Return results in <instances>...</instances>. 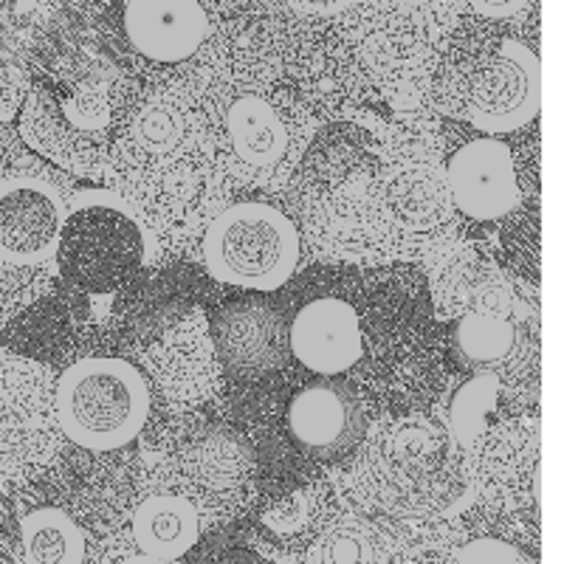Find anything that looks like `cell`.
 <instances>
[{
  "label": "cell",
  "instance_id": "83f0119b",
  "mask_svg": "<svg viewBox=\"0 0 564 564\" xmlns=\"http://www.w3.org/2000/svg\"><path fill=\"white\" fill-rule=\"evenodd\" d=\"M302 3H334V0H302Z\"/></svg>",
  "mask_w": 564,
  "mask_h": 564
},
{
  "label": "cell",
  "instance_id": "ba28073f",
  "mask_svg": "<svg viewBox=\"0 0 564 564\" xmlns=\"http://www.w3.org/2000/svg\"><path fill=\"white\" fill-rule=\"evenodd\" d=\"M446 193L452 204L475 220H497L520 204V181L506 141H466L446 164Z\"/></svg>",
  "mask_w": 564,
  "mask_h": 564
},
{
  "label": "cell",
  "instance_id": "e0dca14e",
  "mask_svg": "<svg viewBox=\"0 0 564 564\" xmlns=\"http://www.w3.org/2000/svg\"><path fill=\"white\" fill-rule=\"evenodd\" d=\"M311 564H384V547L365 522H336L314 539Z\"/></svg>",
  "mask_w": 564,
  "mask_h": 564
},
{
  "label": "cell",
  "instance_id": "4316f807",
  "mask_svg": "<svg viewBox=\"0 0 564 564\" xmlns=\"http://www.w3.org/2000/svg\"><path fill=\"white\" fill-rule=\"evenodd\" d=\"M122 564H167V562H159V558H150V556H144V553H141V556L124 558Z\"/></svg>",
  "mask_w": 564,
  "mask_h": 564
},
{
  "label": "cell",
  "instance_id": "603a6c76",
  "mask_svg": "<svg viewBox=\"0 0 564 564\" xmlns=\"http://www.w3.org/2000/svg\"><path fill=\"white\" fill-rule=\"evenodd\" d=\"M206 7V12H243V9L254 7L257 0H200Z\"/></svg>",
  "mask_w": 564,
  "mask_h": 564
},
{
  "label": "cell",
  "instance_id": "5b68a950",
  "mask_svg": "<svg viewBox=\"0 0 564 564\" xmlns=\"http://www.w3.org/2000/svg\"><path fill=\"white\" fill-rule=\"evenodd\" d=\"M113 122V108L108 105L105 88L77 90L74 97L59 99L52 90L29 94L20 116V133L63 167H79L97 161L99 148L108 139Z\"/></svg>",
  "mask_w": 564,
  "mask_h": 564
},
{
  "label": "cell",
  "instance_id": "8992f818",
  "mask_svg": "<svg viewBox=\"0 0 564 564\" xmlns=\"http://www.w3.org/2000/svg\"><path fill=\"white\" fill-rule=\"evenodd\" d=\"M122 32L141 59L181 65L204 48L212 20L200 0H124Z\"/></svg>",
  "mask_w": 564,
  "mask_h": 564
},
{
  "label": "cell",
  "instance_id": "9c48e42d",
  "mask_svg": "<svg viewBox=\"0 0 564 564\" xmlns=\"http://www.w3.org/2000/svg\"><path fill=\"white\" fill-rule=\"evenodd\" d=\"M289 432L302 452L319 460H336L361 441L365 412L350 384L316 381L302 387L289 404Z\"/></svg>",
  "mask_w": 564,
  "mask_h": 564
},
{
  "label": "cell",
  "instance_id": "7a4b0ae2",
  "mask_svg": "<svg viewBox=\"0 0 564 564\" xmlns=\"http://www.w3.org/2000/svg\"><path fill=\"white\" fill-rule=\"evenodd\" d=\"M148 384L122 359L77 361L57 384L59 426L85 449L110 452L128 446L148 421Z\"/></svg>",
  "mask_w": 564,
  "mask_h": 564
},
{
  "label": "cell",
  "instance_id": "7c38bea8",
  "mask_svg": "<svg viewBox=\"0 0 564 564\" xmlns=\"http://www.w3.org/2000/svg\"><path fill=\"white\" fill-rule=\"evenodd\" d=\"M212 334L226 365L238 372L276 367L289 347L282 316L263 302H235L212 322Z\"/></svg>",
  "mask_w": 564,
  "mask_h": 564
},
{
  "label": "cell",
  "instance_id": "3957f363",
  "mask_svg": "<svg viewBox=\"0 0 564 564\" xmlns=\"http://www.w3.org/2000/svg\"><path fill=\"white\" fill-rule=\"evenodd\" d=\"M209 274L238 289L274 291L300 263V235L269 204H235L218 212L204 238Z\"/></svg>",
  "mask_w": 564,
  "mask_h": 564
},
{
  "label": "cell",
  "instance_id": "8fae6325",
  "mask_svg": "<svg viewBox=\"0 0 564 564\" xmlns=\"http://www.w3.org/2000/svg\"><path fill=\"white\" fill-rule=\"evenodd\" d=\"M193 148H198V130L181 99L150 94L135 105L122 135V153L130 167L150 175Z\"/></svg>",
  "mask_w": 564,
  "mask_h": 564
},
{
  "label": "cell",
  "instance_id": "6da1fadb",
  "mask_svg": "<svg viewBox=\"0 0 564 564\" xmlns=\"http://www.w3.org/2000/svg\"><path fill=\"white\" fill-rule=\"evenodd\" d=\"M204 128L220 164L251 184L280 186L300 161L294 113L260 83L220 79L206 97Z\"/></svg>",
  "mask_w": 564,
  "mask_h": 564
},
{
  "label": "cell",
  "instance_id": "30bf717a",
  "mask_svg": "<svg viewBox=\"0 0 564 564\" xmlns=\"http://www.w3.org/2000/svg\"><path fill=\"white\" fill-rule=\"evenodd\" d=\"M289 350L316 376H341L365 352L359 314L336 296L302 305L289 325Z\"/></svg>",
  "mask_w": 564,
  "mask_h": 564
},
{
  "label": "cell",
  "instance_id": "5bb4252c",
  "mask_svg": "<svg viewBox=\"0 0 564 564\" xmlns=\"http://www.w3.org/2000/svg\"><path fill=\"white\" fill-rule=\"evenodd\" d=\"M181 466L200 494H229L249 482L251 449L238 432L212 430L184 452Z\"/></svg>",
  "mask_w": 564,
  "mask_h": 564
},
{
  "label": "cell",
  "instance_id": "cb8c5ba5",
  "mask_svg": "<svg viewBox=\"0 0 564 564\" xmlns=\"http://www.w3.org/2000/svg\"><path fill=\"white\" fill-rule=\"evenodd\" d=\"M330 141H334V144H330V148L325 150V155H334L336 153V139H330ZM347 153H350V150L341 148L339 150V159H341V155H347ZM347 170H350V167H347V164H341V173H347ZM316 175H319V178H327V181H330V184H334V181H336V167H334V164H327V167L316 170Z\"/></svg>",
  "mask_w": 564,
  "mask_h": 564
},
{
  "label": "cell",
  "instance_id": "ffe728a7",
  "mask_svg": "<svg viewBox=\"0 0 564 564\" xmlns=\"http://www.w3.org/2000/svg\"><path fill=\"white\" fill-rule=\"evenodd\" d=\"M457 564H522L520 553L497 539H477L457 556Z\"/></svg>",
  "mask_w": 564,
  "mask_h": 564
},
{
  "label": "cell",
  "instance_id": "4fadbf2b",
  "mask_svg": "<svg viewBox=\"0 0 564 564\" xmlns=\"http://www.w3.org/2000/svg\"><path fill=\"white\" fill-rule=\"evenodd\" d=\"M200 520L195 506L178 494H159L135 508L133 539L141 553L159 562L184 556L198 542Z\"/></svg>",
  "mask_w": 564,
  "mask_h": 564
},
{
  "label": "cell",
  "instance_id": "2e32d148",
  "mask_svg": "<svg viewBox=\"0 0 564 564\" xmlns=\"http://www.w3.org/2000/svg\"><path fill=\"white\" fill-rule=\"evenodd\" d=\"M23 564H83L85 536L59 508H37L20 525Z\"/></svg>",
  "mask_w": 564,
  "mask_h": 564
},
{
  "label": "cell",
  "instance_id": "f1b7e54d",
  "mask_svg": "<svg viewBox=\"0 0 564 564\" xmlns=\"http://www.w3.org/2000/svg\"><path fill=\"white\" fill-rule=\"evenodd\" d=\"M0 564H12V562H7V558H0Z\"/></svg>",
  "mask_w": 564,
  "mask_h": 564
},
{
  "label": "cell",
  "instance_id": "484cf974",
  "mask_svg": "<svg viewBox=\"0 0 564 564\" xmlns=\"http://www.w3.org/2000/svg\"><path fill=\"white\" fill-rule=\"evenodd\" d=\"M410 564H449V562L441 556H435V553H423L421 558H415V562H410Z\"/></svg>",
  "mask_w": 564,
  "mask_h": 564
},
{
  "label": "cell",
  "instance_id": "52a82bcc",
  "mask_svg": "<svg viewBox=\"0 0 564 564\" xmlns=\"http://www.w3.org/2000/svg\"><path fill=\"white\" fill-rule=\"evenodd\" d=\"M63 200L48 181L12 178L0 184V260L43 263L57 251Z\"/></svg>",
  "mask_w": 564,
  "mask_h": 564
},
{
  "label": "cell",
  "instance_id": "ac0fdd59",
  "mask_svg": "<svg viewBox=\"0 0 564 564\" xmlns=\"http://www.w3.org/2000/svg\"><path fill=\"white\" fill-rule=\"evenodd\" d=\"M497 404H500V381L494 376H477L475 381H468L455 392L449 406V426L463 449H475Z\"/></svg>",
  "mask_w": 564,
  "mask_h": 564
},
{
  "label": "cell",
  "instance_id": "277c9868",
  "mask_svg": "<svg viewBox=\"0 0 564 564\" xmlns=\"http://www.w3.org/2000/svg\"><path fill=\"white\" fill-rule=\"evenodd\" d=\"M466 116L486 133H511L542 108V63L522 40L502 37L466 77Z\"/></svg>",
  "mask_w": 564,
  "mask_h": 564
},
{
  "label": "cell",
  "instance_id": "9a60e30c",
  "mask_svg": "<svg viewBox=\"0 0 564 564\" xmlns=\"http://www.w3.org/2000/svg\"><path fill=\"white\" fill-rule=\"evenodd\" d=\"M327 513H330V502H327L325 488L296 486L280 494L260 511V528L276 545L300 547L314 542L325 531Z\"/></svg>",
  "mask_w": 564,
  "mask_h": 564
},
{
  "label": "cell",
  "instance_id": "44dd1931",
  "mask_svg": "<svg viewBox=\"0 0 564 564\" xmlns=\"http://www.w3.org/2000/svg\"><path fill=\"white\" fill-rule=\"evenodd\" d=\"M466 3L475 9L477 14H482V18L506 20L513 18V14H520L531 0H466Z\"/></svg>",
  "mask_w": 564,
  "mask_h": 564
},
{
  "label": "cell",
  "instance_id": "d6986e66",
  "mask_svg": "<svg viewBox=\"0 0 564 564\" xmlns=\"http://www.w3.org/2000/svg\"><path fill=\"white\" fill-rule=\"evenodd\" d=\"M517 345V327L506 316L468 314L457 327V350L468 365H497Z\"/></svg>",
  "mask_w": 564,
  "mask_h": 564
},
{
  "label": "cell",
  "instance_id": "7402d4cb",
  "mask_svg": "<svg viewBox=\"0 0 564 564\" xmlns=\"http://www.w3.org/2000/svg\"><path fill=\"white\" fill-rule=\"evenodd\" d=\"M381 7L387 9H395V12L401 14H417V12H435L437 3H443V0H379Z\"/></svg>",
  "mask_w": 564,
  "mask_h": 564
},
{
  "label": "cell",
  "instance_id": "d4e9b609",
  "mask_svg": "<svg viewBox=\"0 0 564 564\" xmlns=\"http://www.w3.org/2000/svg\"><path fill=\"white\" fill-rule=\"evenodd\" d=\"M212 564H263V562L249 551H231V553H224L218 562H212Z\"/></svg>",
  "mask_w": 564,
  "mask_h": 564
}]
</instances>
